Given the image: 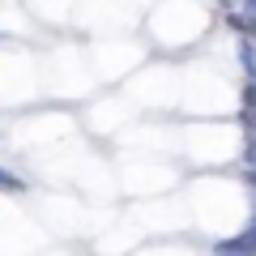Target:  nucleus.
<instances>
[{"label":"nucleus","instance_id":"obj_1","mask_svg":"<svg viewBox=\"0 0 256 256\" xmlns=\"http://www.w3.org/2000/svg\"><path fill=\"white\" fill-rule=\"evenodd\" d=\"M239 64H244V73L256 77V43L244 34V43H239Z\"/></svg>","mask_w":256,"mask_h":256},{"label":"nucleus","instance_id":"obj_2","mask_svg":"<svg viewBox=\"0 0 256 256\" xmlns=\"http://www.w3.org/2000/svg\"><path fill=\"white\" fill-rule=\"evenodd\" d=\"M214 248H218V252H256V244H252L248 235H235V239H218Z\"/></svg>","mask_w":256,"mask_h":256},{"label":"nucleus","instance_id":"obj_3","mask_svg":"<svg viewBox=\"0 0 256 256\" xmlns=\"http://www.w3.org/2000/svg\"><path fill=\"white\" fill-rule=\"evenodd\" d=\"M0 192H26V180H22V175H13V171H4V166H0Z\"/></svg>","mask_w":256,"mask_h":256},{"label":"nucleus","instance_id":"obj_4","mask_svg":"<svg viewBox=\"0 0 256 256\" xmlns=\"http://www.w3.org/2000/svg\"><path fill=\"white\" fill-rule=\"evenodd\" d=\"M239 128L244 132H256V107H239Z\"/></svg>","mask_w":256,"mask_h":256},{"label":"nucleus","instance_id":"obj_5","mask_svg":"<svg viewBox=\"0 0 256 256\" xmlns=\"http://www.w3.org/2000/svg\"><path fill=\"white\" fill-rule=\"evenodd\" d=\"M244 166H256V132H248L244 141Z\"/></svg>","mask_w":256,"mask_h":256},{"label":"nucleus","instance_id":"obj_6","mask_svg":"<svg viewBox=\"0 0 256 256\" xmlns=\"http://www.w3.org/2000/svg\"><path fill=\"white\" fill-rule=\"evenodd\" d=\"M244 107H256V77L244 86Z\"/></svg>","mask_w":256,"mask_h":256},{"label":"nucleus","instance_id":"obj_7","mask_svg":"<svg viewBox=\"0 0 256 256\" xmlns=\"http://www.w3.org/2000/svg\"><path fill=\"white\" fill-rule=\"evenodd\" d=\"M244 180H248V188L256 192V166H244Z\"/></svg>","mask_w":256,"mask_h":256},{"label":"nucleus","instance_id":"obj_8","mask_svg":"<svg viewBox=\"0 0 256 256\" xmlns=\"http://www.w3.org/2000/svg\"><path fill=\"white\" fill-rule=\"evenodd\" d=\"M244 235H248V239H252V244H256V214H252V218H248V230H244Z\"/></svg>","mask_w":256,"mask_h":256},{"label":"nucleus","instance_id":"obj_9","mask_svg":"<svg viewBox=\"0 0 256 256\" xmlns=\"http://www.w3.org/2000/svg\"><path fill=\"white\" fill-rule=\"evenodd\" d=\"M239 9H248V13H256V0H239Z\"/></svg>","mask_w":256,"mask_h":256}]
</instances>
